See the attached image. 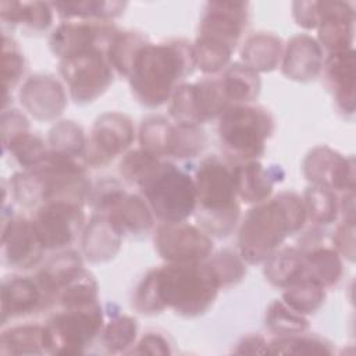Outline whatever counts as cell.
<instances>
[{
	"instance_id": "c3c4849f",
	"label": "cell",
	"mask_w": 356,
	"mask_h": 356,
	"mask_svg": "<svg viewBox=\"0 0 356 356\" xmlns=\"http://www.w3.org/2000/svg\"><path fill=\"white\" fill-rule=\"evenodd\" d=\"M234 353L238 355H264L270 353L268 343L261 335H248L241 339Z\"/></svg>"
},
{
	"instance_id": "ee69618b",
	"label": "cell",
	"mask_w": 356,
	"mask_h": 356,
	"mask_svg": "<svg viewBox=\"0 0 356 356\" xmlns=\"http://www.w3.org/2000/svg\"><path fill=\"white\" fill-rule=\"evenodd\" d=\"M24 72V57L17 43L3 35V82L4 95L15 86Z\"/></svg>"
},
{
	"instance_id": "ac0fdd59",
	"label": "cell",
	"mask_w": 356,
	"mask_h": 356,
	"mask_svg": "<svg viewBox=\"0 0 356 356\" xmlns=\"http://www.w3.org/2000/svg\"><path fill=\"white\" fill-rule=\"evenodd\" d=\"M50 302L38 280L29 277H10L1 286L3 323L7 317L33 313Z\"/></svg>"
},
{
	"instance_id": "7dc6e473",
	"label": "cell",
	"mask_w": 356,
	"mask_h": 356,
	"mask_svg": "<svg viewBox=\"0 0 356 356\" xmlns=\"http://www.w3.org/2000/svg\"><path fill=\"white\" fill-rule=\"evenodd\" d=\"M293 17L296 22L306 28L313 29L318 25L316 1H296L293 3Z\"/></svg>"
},
{
	"instance_id": "ab89813d",
	"label": "cell",
	"mask_w": 356,
	"mask_h": 356,
	"mask_svg": "<svg viewBox=\"0 0 356 356\" xmlns=\"http://www.w3.org/2000/svg\"><path fill=\"white\" fill-rule=\"evenodd\" d=\"M138 332V323L129 316H115L103 331V345L110 353L125 352L134 345Z\"/></svg>"
},
{
	"instance_id": "3957f363",
	"label": "cell",
	"mask_w": 356,
	"mask_h": 356,
	"mask_svg": "<svg viewBox=\"0 0 356 356\" xmlns=\"http://www.w3.org/2000/svg\"><path fill=\"white\" fill-rule=\"evenodd\" d=\"M159 313L170 307L182 317H197L209 310L221 284L209 263H170L146 274Z\"/></svg>"
},
{
	"instance_id": "4316f807",
	"label": "cell",
	"mask_w": 356,
	"mask_h": 356,
	"mask_svg": "<svg viewBox=\"0 0 356 356\" xmlns=\"http://www.w3.org/2000/svg\"><path fill=\"white\" fill-rule=\"evenodd\" d=\"M51 4L43 1L18 3V1H1L0 15L4 22L24 24L31 29L40 32L46 31L53 19Z\"/></svg>"
},
{
	"instance_id": "277c9868",
	"label": "cell",
	"mask_w": 356,
	"mask_h": 356,
	"mask_svg": "<svg viewBox=\"0 0 356 356\" xmlns=\"http://www.w3.org/2000/svg\"><path fill=\"white\" fill-rule=\"evenodd\" d=\"M197 220L207 235L227 236L234 229L239 214L234 168L218 157L204 159L195 178Z\"/></svg>"
},
{
	"instance_id": "2e32d148",
	"label": "cell",
	"mask_w": 356,
	"mask_h": 356,
	"mask_svg": "<svg viewBox=\"0 0 356 356\" xmlns=\"http://www.w3.org/2000/svg\"><path fill=\"white\" fill-rule=\"evenodd\" d=\"M1 248L4 260L17 268L35 266L43 252L32 221L24 217H14L3 227Z\"/></svg>"
},
{
	"instance_id": "83f0119b",
	"label": "cell",
	"mask_w": 356,
	"mask_h": 356,
	"mask_svg": "<svg viewBox=\"0 0 356 356\" xmlns=\"http://www.w3.org/2000/svg\"><path fill=\"white\" fill-rule=\"evenodd\" d=\"M342 274V261L332 249L317 248L305 253L303 278L314 281L321 286L337 284Z\"/></svg>"
},
{
	"instance_id": "30bf717a",
	"label": "cell",
	"mask_w": 356,
	"mask_h": 356,
	"mask_svg": "<svg viewBox=\"0 0 356 356\" xmlns=\"http://www.w3.org/2000/svg\"><path fill=\"white\" fill-rule=\"evenodd\" d=\"M159 254L170 263L202 261L213 250V241L202 229L182 222H163L154 234Z\"/></svg>"
},
{
	"instance_id": "6da1fadb",
	"label": "cell",
	"mask_w": 356,
	"mask_h": 356,
	"mask_svg": "<svg viewBox=\"0 0 356 356\" xmlns=\"http://www.w3.org/2000/svg\"><path fill=\"white\" fill-rule=\"evenodd\" d=\"M193 67V50L186 42H147L136 53L128 75L132 93L143 106L159 107L171 99Z\"/></svg>"
},
{
	"instance_id": "d590c367",
	"label": "cell",
	"mask_w": 356,
	"mask_h": 356,
	"mask_svg": "<svg viewBox=\"0 0 356 356\" xmlns=\"http://www.w3.org/2000/svg\"><path fill=\"white\" fill-rule=\"evenodd\" d=\"M204 143V132L197 125L177 124L172 125L171 129L167 156H172L177 159L195 157L203 150Z\"/></svg>"
},
{
	"instance_id": "74e56055",
	"label": "cell",
	"mask_w": 356,
	"mask_h": 356,
	"mask_svg": "<svg viewBox=\"0 0 356 356\" xmlns=\"http://www.w3.org/2000/svg\"><path fill=\"white\" fill-rule=\"evenodd\" d=\"M51 150L75 159L85 152L86 139L82 128L74 121H61L51 131L49 136Z\"/></svg>"
},
{
	"instance_id": "44dd1931",
	"label": "cell",
	"mask_w": 356,
	"mask_h": 356,
	"mask_svg": "<svg viewBox=\"0 0 356 356\" xmlns=\"http://www.w3.org/2000/svg\"><path fill=\"white\" fill-rule=\"evenodd\" d=\"M355 50L331 53L325 61V78L339 108L348 114L355 111Z\"/></svg>"
},
{
	"instance_id": "d6986e66",
	"label": "cell",
	"mask_w": 356,
	"mask_h": 356,
	"mask_svg": "<svg viewBox=\"0 0 356 356\" xmlns=\"http://www.w3.org/2000/svg\"><path fill=\"white\" fill-rule=\"evenodd\" d=\"M321 67L323 51L313 38L298 35L289 40L282 61L285 76L299 82H309L317 78Z\"/></svg>"
},
{
	"instance_id": "9a60e30c",
	"label": "cell",
	"mask_w": 356,
	"mask_h": 356,
	"mask_svg": "<svg viewBox=\"0 0 356 356\" xmlns=\"http://www.w3.org/2000/svg\"><path fill=\"white\" fill-rule=\"evenodd\" d=\"M320 43L331 53L352 49L355 13L349 3L316 1Z\"/></svg>"
},
{
	"instance_id": "bcb514c9",
	"label": "cell",
	"mask_w": 356,
	"mask_h": 356,
	"mask_svg": "<svg viewBox=\"0 0 356 356\" xmlns=\"http://www.w3.org/2000/svg\"><path fill=\"white\" fill-rule=\"evenodd\" d=\"M334 242L350 261L355 257V220H345L334 235Z\"/></svg>"
},
{
	"instance_id": "603a6c76",
	"label": "cell",
	"mask_w": 356,
	"mask_h": 356,
	"mask_svg": "<svg viewBox=\"0 0 356 356\" xmlns=\"http://www.w3.org/2000/svg\"><path fill=\"white\" fill-rule=\"evenodd\" d=\"M121 232L110 222V220L100 214L95 216L82 241V248L85 256L90 261H104L111 259L120 249Z\"/></svg>"
},
{
	"instance_id": "d6a6232c",
	"label": "cell",
	"mask_w": 356,
	"mask_h": 356,
	"mask_svg": "<svg viewBox=\"0 0 356 356\" xmlns=\"http://www.w3.org/2000/svg\"><path fill=\"white\" fill-rule=\"evenodd\" d=\"M51 6L58 11V14L64 18H110L117 17L122 13L125 3L120 1H56Z\"/></svg>"
},
{
	"instance_id": "f6af8a7d",
	"label": "cell",
	"mask_w": 356,
	"mask_h": 356,
	"mask_svg": "<svg viewBox=\"0 0 356 356\" xmlns=\"http://www.w3.org/2000/svg\"><path fill=\"white\" fill-rule=\"evenodd\" d=\"M135 355H168L171 349L168 346L167 339L156 332H147L142 337V339L136 343V348L131 350Z\"/></svg>"
},
{
	"instance_id": "4dcf8cb0",
	"label": "cell",
	"mask_w": 356,
	"mask_h": 356,
	"mask_svg": "<svg viewBox=\"0 0 356 356\" xmlns=\"http://www.w3.org/2000/svg\"><path fill=\"white\" fill-rule=\"evenodd\" d=\"M285 289L284 302L302 314L314 313L325 299V288L306 278L299 280Z\"/></svg>"
},
{
	"instance_id": "8fae6325",
	"label": "cell",
	"mask_w": 356,
	"mask_h": 356,
	"mask_svg": "<svg viewBox=\"0 0 356 356\" xmlns=\"http://www.w3.org/2000/svg\"><path fill=\"white\" fill-rule=\"evenodd\" d=\"M248 3L238 1L209 3L197 39L232 53L248 24Z\"/></svg>"
},
{
	"instance_id": "d4e9b609",
	"label": "cell",
	"mask_w": 356,
	"mask_h": 356,
	"mask_svg": "<svg viewBox=\"0 0 356 356\" xmlns=\"http://www.w3.org/2000/svg\"><path fill=\"white\" fill-rule=\"evenodd\" d=\"M282 51L281 39L271 35L260 32L250 36L242 49V60L246 67L250 70L271 71L277 67Z\"/></svg>"
},
{
	"instance_id": "ffe728a7",
	"label": "cell",
	"mask_w": 356,
	"mask_h": 356,
	"mask_svg": "<svg viewBox=\"0 0 356 356\" xmlns=\"http://www.w3.org/2000/svg\"><path fill=\"white\" fill-rule=\"evenodd\" d=\"M280 167L264 170L259 161H245L234 168L236 195L246 203H261L273 192L275 181H282Z\"/></svg>"
},
{
	"instance_id": "8d00e7d4",
	"label": "cell",
	"mask_w": 356,
	"mask_h": 356,
	"mask_svg": "<svg viewBox=\"0 0 356 356\" xmlns=\"http://www.w3.org/2000/svg\"><path fill=\"white\" fill-rule=\"evenodd\" d=\"M4 147H8L17 161L28 170L38 167L49 154L43 139L28 131L21 132L10 139Z\"/></svg>"
},
{
	"instance_id": "5bb4252c",
	"label": "cell",
	"mask_w": 356,
	"mask_h": 356,
	"mask_svg": "<svg viewBox=\"0 0 356 356\" xmlns=\"http://www.w3.org/2000/svg\"><path fill=\"white\" fill-rule=\"evenodd\" d=\"M303 172L313 185L331 191H353L355 188L353 157L346 159L325 146L309 152L303 161Z\"/></svg>"
},
{
	"instance_id": "f546056e",
	"label": "cell",
	"mask_w": 356,
	"mask_h": 356,
	"mask_svg": "<svg viewBox=\"0 0 356 356\" xmlns=\"http://www.w3.org/2000/svg\"><path fill=\"white\" fill-rule=\"evenodd\" d=\"M146 39L136 32H117L107 47V60L121 75L128 76L136 53L145 46Z\"/></svg>"
},
{
	"instance_id": "f35d334b",
	"label": "cell",
	"mask_w": 356,
	"mask_h": 356,
	"mask_svg": "<svg viewBox=\"0 0 356 356\" xmlns=\"http://www.w3.org/2000/svg\"><path fill=\"white\" fill-rule=\"evenodd\" d=\"M305 207L309 218L317 224H330L335 220L338 203L335 193L324 186H309L305 192Z\"/></svg>"
},
{
	"instance_id": "5b68a950",
	"label": "cell",
	"mask_w": 356,
	"mask_h": 356,
	"mask_svg": "<svg viewBox=\"0 0 356 356\" xmlns=\"http://www.w3.org/2000/svg\"><path fill=\"white\" fill-rule=\"evenodd\" d=\"M139 188L163 222H182L196 209L195 181L171 163L159 161L139 182Z\"/></svg>"
},
{
	"instance_id": "7bdbcfd3",
	"label": "cell",
	"mask_w": 356,
	"mask_h": 356,
	"mask_svg": "<svg viewBox=\"0 0 356 356\" xmlns=\"http://www.w3.org/2000/svg\"><path fill=\"white\" fill-rule=\"evenodd\" d=\"M209 264L214 270L221 286L236 284L246 274L245 264L238 254L231 250H221L209 261Z\"/></svg>"
},
{
	"instance_id": "b9f144b4",
	"label": "cell",
	"mask_w": 356,
	"mask_h": 356,
	"mask_svg": "<svg viewBox=\"0 0 356 356\" xmlns=\"http://www.w3.org/2000/svg\"><path fill=\"white\" fill-rule=\"evenodd\" d=\"M159 159L145 150L129 152L120 163V172L125 181L138 184L159 164Z\"/></svg>"
},
{
	"instance_id": "ba28073f",
	"label": "cell",
	"mask_w": 356,
	"mask_h": 356,
	"mask_svg": "<svg viewBox=\"0 0 356 356\" xmlns=\"http://www.w3.org/2000/svg\"><path fill=\"white\" fill-rule=\"evenodd\" d=\"M60 72L75 103H90L102 96L113 82L108 60L102 49H93L60 63Z\"/></svg>"
},
{
	"instance_id": "1f68e13d",
	"label": "cell",
	"mask_w": 356,
	"mask_h": 356,
	"mask_svg": "<svg viewBox=\"0 0 356 356\" xmlns=\"http://www.w3.org/2000/svg\"><path fill=\"white\" fill-rule=\"evenodd\" d=\"M64 307H83L97 303V284L92 274L82 268L57 293Z\"/></svg>"
},
{
	"instance_id": "8992f818",
	"label": "cell",
	"mask_w": 356,
	"mask_h": 356,
	"mask_svg": "<svg viewBox=\"0 0 356 356\" xmlns=\"http://www.w3.org/2000/svg\"><path fill=\"white\" fill-rule=\"evenodd\" d=\"M274 131L271 114L248 104L228 107L220 115L218 135L222 150L235 160L250 161L264 153L266 139Z\"/></svg>"
},
{
	"instance_id": "836d02e7",
	"label": "cell",
	"mask_w": 356,
	"mask_h": 356,
	"mask_svg": "<svg viewBox=\"0 0 356 356\" xmlns=\"http://www.w3.org/2000/svg\"><path fill=\"white\" fill-rule=\"evenodd\" d=\"M172 125L161 115H150L142 121L139 140L142 150L160 159L168 154V143Z\"/></svg>"
},
{
	"instance_id": "484cf974",
	"label": "cell",
	"mask_w": 356,
	"mask_h": 356,
	"mask_svg": "<svg viewBox=\"0 0 356 356\" xmlns=\"http://www.w3.org/2000/svg\"><path fill=\"white\" fill-rule=\"evenodd\" d=\"M305 273V253L298 249H284L274 252L264 267L266 278L277 286L288 288L289 285L303 280Z\"/></svg>"
},
{
	"instance_id": "52a82bcc",
	"label": "cell",
	"mask_w": 356,
	"mask_h": 356,
	"mask_svg": "<svg viewBox=\"0 0 356 356\" xmlns=\"http://www.w3.org/2000/svg\"><path fill=\"white\" fill-rule=\"evenodd\" d=\"M103 328V314L97 303L83 307H65L43 327L46 352L78 355Z\"/></svg>"
},
{
	"instance_id": "7c38bea8",
	"label": "cell",
	"mask_w": 356,
	"mask_h": 356,
	"mask_svg": "<svg viewBox=\"0 0 356 356\" xmlns=\"http://www.w3.org/2000/svg\"><path fill=\"white\" fill-rule=\"evenodd\" d=\"M117 28L110 22L78 19L60 24L50 38V47L61 60L93 49L108 47L117 35Z\"/></svg>"
},
{
	"instance_id": "60d3db41",
	"label": "cell",
	"mask_w": 356,
	"mask_h": 356,
	"mask_svg": "<svg viewBox=\"0 0 356 356\" xmlns=\"http://www.w3.org/2000/svg\"><path fill=\"white\" fill-rule=\"evenodd\" d=\"M270 353H295V355H330V343L310 337L285 335L268 343Z\"/></svg>"
},
{
	"instance_id": "e575fe53",
	"label": "cell",
	"mask_w": 356,
	"mask_h": 356,
	"mask_svg": "<svg viewBox=\"0 0 356 356\" xmlns=\"http://www.w3.org/2000/svg\"><path fill=\"white\" fill-rule=\"evenodd\" d=\"M266 325L278 335H296L307 330L305 314L289 307L284 300H274L266 314Z\"/></svg>"
},
{
	"instance_id": "f1b7e54d",
	"label": "cell",
	"mask_w": 356,
	"mask_h": 356,
	"mask_svg": "<svg viewBox=\"0 0 356 356\" xmlns=\"http://www.w3.org/2000/svg\"><path fill=\"white\" fill-rule=\"evenodd\" d=\"M43 352H46V348L43 327L40 325H19L1 334V355H35Z\"/></svg>"
},
{
	"instance_id": "cb8c5ba5",
	"label": "cell",
	"mask_w": 356,
	"mask_h": 356,
	"mask_svg": "<svg viewBox=\"0 0 356 356\" xmlns=\"http://www.w3.org/2000/svg\"><path fill=\"white\" fill-rule=\"evenodd\" d=\"M222 90L231 106L246 104L257 99L261 82L259 74L245 64H232L220 76Z\"/></svg>"
},
{
	"instance_id": "7a4b0ae2",
	"label": "cell",
	"mask_w": 356,
	"mask_h": 356,
	"mask_svg": "<svg viewBox=\"0 0 356 356\" xmlns=\"http://www.w3.org/2000/svg\"><path fill=\"white\" fill-rule=\"evenodd\" d=\"M306 217L305 202L295 192H281L253 207L239 231L241 257L252 264L267 260L286 236L303 227Z\"/></svg>"
},
{
	"instance_id": "e0dca14e",
	"label": "cell",
	"mask_w": 356,
	"mask_h": 356,
	"mask_svg": "<svg viewBox=\"0 0 356 356\" xmlns=\"http://www.w3.org/2000/svg\"><path fill=\"white\" fill-rule=\"evenodd\" d=\"M19 96L24 107L38 120H54L67 104L63 86L49 75L31 76Z\"/></svg>"
},
{
	"instance_id": "9c48e42d",
	"label": "cell",
	"mask_w": 356,
	"mask_h": 356,
	"mask_svg": "<svg viewBox=\"0 0 356 356\" xmlns=\"http://www.w3.org/2000/svg\"><path fill=\"white\" fill-rule=\"evenodd\" d=\"M83 218L79 203L49 202L38 209L32 224L44 249H60L74 241Z\"/></svg>"
},
{
	"instance_id": "4fadbf2b",
	"label": "cell",
	"mask_w": 356,
	"mask_h": 356,
	"mask_svg": "<svg viewBox=\"0 0 356 356\" xmlns=\"http://www.w3.org/2000/svg\"><path fill=\"white\" fill-rule=\"evenodd\" d=\"M132 139L134 127L131 120L124 114L106 113L96 120L83 154L89 164L104 165L124 152Z\"/></svg>"
},
{
	"instance_id": "7402d4cb",
	"label": "cell",
	"mask_w": 356,
	"mask_h": 356,
	"mask_svg": "<svg viewBox=\"0 0 356 356\" xmlns=\"http://www.w3.org/2000/svg\"><path fill=\"white\" fill-rule=\"evenodd\" d=\"M103 213L122 234H143L153 227L149 206L136 195L122 192Z\"/></svg>"
}]
</instances>
